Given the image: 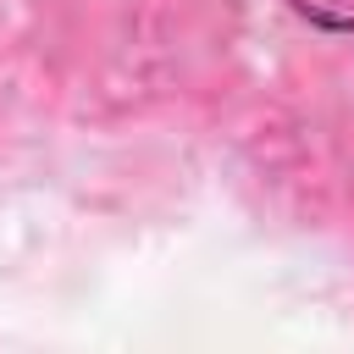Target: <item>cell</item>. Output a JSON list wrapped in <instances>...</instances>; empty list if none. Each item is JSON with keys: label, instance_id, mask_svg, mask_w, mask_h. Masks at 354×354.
Here are the masks:
<instances>
[{"label": "cell", "instance_id": "obj_1", "mask_svg": "<svg viewBox=\"0 0 354 354\" xmlns=\"http://www.w3.org/2000/svg\"><path fill=\"white\" fill-rule=\"evenodd\" d=\"M304 22L332 28V33H354V0H288Z\"/></svg>", "mask_w": 354, "mask_h": 354}]
</instances>
